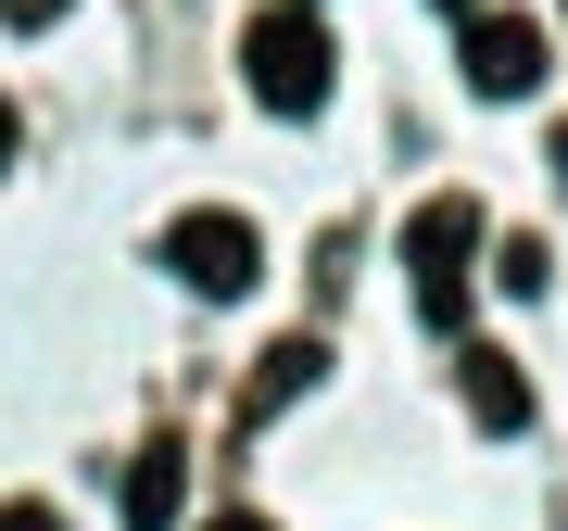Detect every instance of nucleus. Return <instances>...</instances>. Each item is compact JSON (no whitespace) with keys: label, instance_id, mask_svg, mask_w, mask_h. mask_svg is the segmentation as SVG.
Wrapping results in <instances>:
<instances>
[{"label":"nucleus","instance_id":"6","mask_svg":"<svg viewBox=\"0 0 568 531\" xmlns=\"http://www.w3.org/2000/svg\"><path fill=\"white\" fill-rule=\"evenodd\" d=\"M178 519H190V455L152 443L140 469H126V531H178Z\"/></svg>","mask_w":568,"mask_h":531},{"label":"nucleus","instance_id":"10","mask_svg":"<svg viewBox=\"0 0 568 531\" xmlns=\"http://www.w3.org/2000/svg\"><path fill=\"white\" fill-rule=\"evenodd\" d=\"M203 531H278V519H253V507H227V519H203Z\"/></svg>","mask_w":568,"mask_h":531},{"label":"nucleus","instance_id":"11","mask_svg":"<svg viewBox=\"0 0 568 531\" xmlns=\"http://www.w3.org/2000/svg\"><path fill=\"white\" fill-rule=\"evenodd\" d=\"M13 140H26V114H13V102H0V164H13Z\"/></svg>","mask_w":568,"mask_h":531},{"label":"nucleus","instance_id":"7","mask_svg":"<svg viewBox=\"0 0 568 531\" xmlns=\"http://www.w3.org/2000/svg\"><path fill=\"white\" fill-rule=\"evenodd\" d=\"M316 380H328V354H316V342H278V354H265V368L241 380V430H265L278 405H304Z\"/></svg>","mask_w":568,"mask_h":531},{"label":"nucleus","instance_id":"3","mask_svg":"<svg viewBox=\"0 0 568 531\" xmlns=\"http://www.w3.org/2000/svg\"><path fill=\"white\" fill-rule=\"evenodd\" d=\"M164 266H178V291H203V304H241L265 279V228L227 216V203H190V216H164Z\"/></svg>","mask_w":568,"mask_h":531},{"label":"nucleus","instance_id":"12","mask_svg":"<svg viewBox=\"0 0 568 531\" xmlns=\"http://www.w3.org/2000/svg\"><path fill=\"white\" fill-rule=\"evenodd\" d=\"M443 13H455V0H443ZM467 13H480V0H467Z\"/></svg>","mask_w":568,"mask_h":531},{"label":"nucleus","instance_id":"2","mask_svg":"<svg viewBox=\"0 0 568 531\" xmlns=\"http://www.w3.org/2000/svg\"><path fill=\"white\" fill-rule=\"evenodd\" d=\"M328 63H342V51H328L316 13H253L241 26V89H253L265 114H316L328 102Z\"/></svg>","mask_w":568,"mask_h":531},{"label":"nucleus","instance_id":"5","mask_svg":"<svg viewBox=\"0 0 568 531\" xmlns=\"http://www.w3.org/2000/svg\"><path fill=\"white\" fill-rule=\"evenodd\" d=\"M455 392H467V418H480L493 443H506V430H530V380H518L506 342H467V354H455Z\"/></svg>","mask_w":568,"mask_h":531},{"label":"nucleus","instance_id":"8","mask_svg":"<svg viewBox=\"0 0 568 531\" xmlns=\"http://www.w3.org/2000/svg\"><path fill=\"white\" fill-rule=\"evenodd\" d=\"M77 0H0V26H63Z\"/></svg>","mask_w":568,"mask_h":531},{"label":"nucleus","instance_id":"4","mask_svg":"<svg viewBox=\"0 0 568 531\" xmlns=\"http://www.w3.org/2000/svg\"><path fill=\"white\" fill-rule=\"evenodd\" d=\"M544 26L530 13H467V89H480V102H530V89H544Z\"/></svg>","mask_w":568,"mask_h":531},{"label":"nucleus","instance_id":"1","mask_svg":"<svg viewBox=\"0 0 568 531\" xmlns=\"http://www.w3.org/2000/svg\"><path fill=\"white\" fill-rule=\"evenodd\" d=\"M480 203H467V190H429V203L405 216V266H417V317L429 329H455L467 317V279H480Z\"/></svg>","mask_w":568,"mask_h":531},{"label":"nucleus","instance_id":"9","mask_svg":"<svg viewBox=\"0 0 568 531\" xmlns=\"http://www.w3.org/2000/svg\"><path fill=\"white\" fill-rule=\"evenodd\" d=\"M0 531H63V519L51 507H0Z\"/></svg>","mask_w":568,"mask_h":531}]
</instances>
